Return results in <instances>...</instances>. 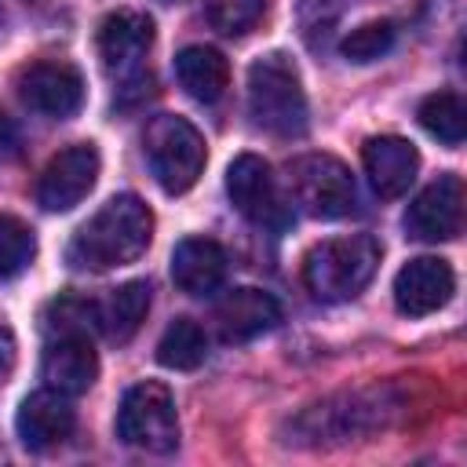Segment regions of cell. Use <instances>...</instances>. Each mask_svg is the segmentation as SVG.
Segmentation results:
<instances>
[{
    "label": "cell",
    "mask_w": 467,
    "mask_h": 467,
    "mask_svg": "<svg viewBox=\"0 0 467 467\" xmlns=\"http://www.w3.org/2000/svg\"><path fill=\"white\" fill-rule=\"evenodd\" d=\"M36 255V237L33 230L18 219V215H7L0 212V281H11L18 277Z\"/></svg>",
    "instance_id": "cb8c5ba5"
},
{
    "label": "cell",
    "mask_w": 467,
    "mask_h": 467,
    "mask_svg": "<svg viewBox=\"0 0 467 467\" xmlns=\"http://www.w3.org/2000/svg\"><path fill=\"white\" fill-rule=\"evenodd\" d=\"M248 113L277 139H296L306 131V91L288 55L274 51L248 66Z\"/></svg>",
    "instance_id": "3957f363"
},
{
    "label": "cell",
    "mask_w": 467,
    "mask_h": 467,
    "mask_svg": "<svg viewBox=\"0 0 467 467\" xmlns=\"http://www.w3.org/2000/svg\"><path fill=\"white\" fill-rule=\"evenodd\" d=\"M208 358V336L193 317H175L157 339V361L175 372H193Z\"/></svg>",
    "instance_id": "ffe728a7"
},
{
    "label": "cell",
    "mask_w": 467,
    "mask_h": 467,
    "mask_svg": "<svg viewBox=\"0 0 467 467\" xmlns=\"http://www.w3.org/2000/svg\"><path fill=\"white\" fill-rule=\"evenodd\" d=\"M175 77L197 102H219L230 88V62L208 44H190L175 55Z\"/></svg>",
    "instance_id": "d6986e66"
},
{
    "label": "cell",
    "mask_w": 467,
    "mask_h": 467,
    "mask_svg": "<svg viewBox=\"0 0 467 467\" xmlns=\"http://www.w3.org/2000/svg\"><path fill=\"white\" fill-rule=\"evenodd\" d=\"M343 15V0H299V26L310 44H321Z\"/></svg>",
    "instance_id": "4316f807"
},
{
    "label": "cell",
    "mask_w": 467,
    "mask_h": 467,
    "mask_svg": "<svg viewBox=\"0 0 467 467\" xmlns=\"http://www.w3.org/2000/svg\"><path fill=\"white\" fill-rule=\"evenodd\" d=\"M73 427H77V412L69 405V394H58L51 387L29 394L15 416V431H18L22 445L33 452H44V449L66 441L73 434Z\"/></svg>",
    "instance_id": "5bb4252c"
},
{
    "label": "cell",
    "mask_w": 467,
    "mask_h": 467,
    "mask_svg": "<svg viewBox=\"0 0 467 467\" xmlns=\"http://www.w3.org/2000/svg\"><path fill=\"white\" fill-rule=\"evenodd\" d=\"M288 193L314 219H343L358 204L350 168L332 153H303L288 164Z\"/></svg>",
    "instance_id": "8992f818"
},
{
    "label": "cell",
    "mask_w": 467,
    "mask_h": 467,
    "mask_svg": "<svg viewBox=\"0 0 467 467\" xmlns=\"http://www.w3.org/2000/svg\"><path fill=\"white\" fill-rule=\"evenodd\" d=\"M361 164H365L368 186L379 197L394 201V197H401L412 186V179L420 171V153L401 135H372L361 146Z\"/></svg>",
    "instance_id": "9a60e30c"
},
{
    "label": "cell",
    "mask_w": 467,
    "mask_h": 467,
    "mask_svg": "<svg viewBox=\"0 0 467 467\" xmlns=\"http://www.w3.org/2000/svg\"><path fill=\"white\" fill-rule=\"evenodd\" d=\"M456 292V274L438 255H416L394 274V306L405 317H427L441 310Z\"/></svg>",
    "instance_id": "7c38bea8"
},
{
    "label": "cell",
    "mask_w": 467,
    "mask_h": 467,
    "mask_svg": "<svg viewBox=\"0 0 467 467\" xmlns=\"http://www.w3.org/2000/svg\"><path fill=\"white\" fill-rule=\"evenodd\" d=\"M171 281L186 296H215L226 281V252L212 237H182L171 252Z\"/></svg>",
    "instance_id": "ac0fdd59"
},
{
    "label": "cell",
    "mask_w": 467,
    "mask_h": 467,
    "mask_svg": "<svg viewBox=\"0 0 467 467\" xmlns=\"http://www.w3.org/2000/svg\"><path fill=\"white\" fill-rule=\"evenodd\" d=\"M150 310V285L146 281H124L120 288L109 292V299L99 306L102 314V328L113 339H131L139 332V325L146 321Z\"/></svg>",
    "instance_id": "44dd1931"
},
{
    "label": "cell",
    "mask_w": 467,
    "mask_h": 467,
    "mask_svg": "<svg viewBox=\"0 0 467 467\" xmlns=\"http://www.w3.org/2000/svg\"><path fill=\"white\" fill-rule=\"evenodd\" d=\"M164 4H175V0H164Z\"/></svg>",
    "instance_id": "f1b7e54d"
},
{
    "label": "cell",
    "mask_w": 467,
    "mask_h": 467,
    "mask_svg": "<svg viewBox=\"0 0 467 467\" xmlns=\"http://www.w3.org/2000/svg\"><path fill=\"white\" fill-rule=\"evenodd\" d=\"M463 226V182L460 175H438L431 186H423L409 212L405 230L416 241H452Z\"/></svg>",
    "instance_id": "8fae6325"
},
{
    "label": "cell",
    "mask_w": 467,
    "mask_h": 467,
    "mask_svg": "<svg viewBox=\"0 0 467 467\" xmlns=\"http://www.w3.org/2000/svg\"><path fill=\"white\" fill-rule=\"evenodd\" d=\"M416 117H420L423 131L434 135L445 146H460L463 135H467V106H463V99L456 91H434V95H427L420 102Z\"/></svg>",
    "instance_id": "7402d4cb"
},
{
    "label": "cell",
    "mask_w": 467,
    "mask_h": 467,
    "mask_svg": "<svg viewBox=\"0 0 467 467\" xmlns=\"http://www.w3.org/2000/svg\"><path fill=\"white\" fill-rule=\"evenodd\" d=\"M398 401L390 398L387 387H365V390H343L336 398H325L317 405H306L296 420H288L285 441L292 445H347L358 441L394 416Z\"/></svg>",
    "instance_id": "7a4b0ae2"
},
{
    "label": "cell",
    "mask_w": 467,
    "mask_h": 467,
    "mask_svg": "<svg viewBox=\"0 0 467 467\" xmlns=\"http://www.w3.org/2000/svg\"><path fill=\"white\" fill-rule=\"evenodd\" d=\"M99 328H102V314H99V303H91V299L58 296L44 310V332H47V339L51 336H88L91 339Z\"/></svg>",
    "instance_id": "603a6c76"
},
{
    "label": "cell",
    "mask_w": 467,
    "mask_h": 467,
    "mask_svg": "<svg viewBox=\"0 0 467 467\" xmlns=\"http://www.w3.org/2000/svg\"><path fill=\"white\" fill-rule=\"evenodd\" d=\"M379 266V244L368 234L328 237L303 255V285L321 303L354 299Z\"/></svg>",
    "instance_id": "277c9868"
},
{
    "label": "cell",
    "mask_w": 467,
    "mask_h": 467,
    "mask_svg": "<svg viewBox=\"0 0 467 467\" xmlns=\"http://www.w3.org/2000/svg\"><path fill=\"white\" fill-rule=\"evenodd\" d=\"M117 438L131 449L146 452H168L179 441V416L175 398L164 383L142 379L124 390L117 409Z\"/></svg>",
    "instance_id": "52a82bcc"
},
{
    "label": "cell",
    "mask_w": 467,
    "mask_h": 467,
    "mask_svg": "<svg viewBox=\"0 0 467 467\" xmlns=\"http://www.w3.org/2000/svg\"><path fill=\"white\" fill-rule=\"evenodd\" d=\"M11 368H15V336H11V328L0 321V383L11 376Z\"/></svg>",
    "instance_id": "83f0119b"
},
{
    "label": "cell",
    "mask_w": 467,
    "mask_h": 467,
    "mask_svg": "<svg viewBox=\"0 0 467 467\" xmlns=\"http://www.w3.org/2000/svg\"><path fill=\"white\" fill-rule=\"evenodd\" d=\"M142 150L164 193H186L201 179L204 161H208L201 131L186 117H175V113H161L146 124Z\"/></svg>",
    "instance_id": "5b68a950"
},
{
    "label": "cell",
    "mask_w": 467,
    "mask_h": 467,
    "mask_svg": "<svg viewBox=\"0 0 467 467\" xmlns=\"http://www.w3.org/2000/svg\"><path fill=\"white\" fill-rule=\"evenodd\" d=\"M226 193H230L234 208L259 226H285L288 223V208L277 193L270 164L255 153L234 157V164L226 168Z\"/></svg>",
    "instance_id": "30bf717a"
},
{
    "label": "cell",
    "mask_w": 467,
    "mask_h": 467,
    "mask_svg": "<svg viewBox=\"0 0 467 467\" xmlns=\"http://www.w3.org/2000/svg\"><path fill=\"white\" fill-rule=\"evenodd\" d=\"M150 44H153V18L142 11L120 7V11L106 15L99 26V58L117 77L139 73Z\"/></svg>",
    "instance_id": "4fadbf2b"
},
{
    "label": "cell",
    "mask_w": 467,
    "mask_h": 467,
    "mask_svg": "<svg viewBox=\"0 0 467 467\" xmlns=\"http://www.w3.org/2000/svg\"><path fill=\"white\" fill-rule=\"evenodd\" d=\"M398 40V26L379 18V22H365L358 29H350V36L343 40V55L350 62H376L383 58Z\"/></svg>",
    "instance_id": "484cf974"
},
{
    "label": "cell",
    "mask_w": 467,
    "mask_h": 467,
    "mask_svg": "<svg viewBox=\"0 0 467 467\" xmlns=\"http://www.w3.org/2000/svg\"><path fill=\"white\" fill-rule=\"evenodd\" d=\"M99 168H102V161H99V150L91 142H73V146L58 150L47 161V168L40 171V182H36L40 208H47V212L77 208L91 193V186L99 179Z\"/></svg>",
    "instance_id": "ba28073f"
},
{
    "label": "cell",
    "mask_w": 467,
    "mask_h": 467,
    "mask_svg": "<svg viewBox=\"0 0 467 467\" xmlns=\"http://www.w3.org/2000/svg\"><path fill=\"white\" fill-rule=\"evenodd\" d=\"M153 241V212L135 193L109 197L69 241V263L80 270H113L135 263Z\"/></svg>",
    "instance_id": "6da1fadb"
},
{
    "label": "cell",
    "mask_w": 467,
    "mask_h": 467,
    "mask_svg": "<svg viewBox=\"0 0 467 467\" xmlns=\"http://www.w3.org/2000/svg\"><path fill=\"white\" fill-rule=\"evenodd\" d=\"M18 95L44 117H73L84 106V77L69 62L40 58L18 73Z\"/></svg>",
    "instance_id": "9c48e42d"
},
{
    "label": "cell",
    "mask_w": 467,
    "mask_h": 467,
    "mask_svg": "<svg viewBox=\"0 0 467 467\" xmlns=\"http://www.w3.org/2000/svg\"><path fill=\"white\" fill-rule=\"evenodd\" d=\"M263 11L266 0H204V15L223 36H244L248 29H255Z\"/></svg>",
    "instance_id": "d4e9b609"
},
{
    "label": "cell",
    "mask_w": 467,
    "mask_h": 467,
    "mask_svg": "<svg viewBox=\"0 0 467 467\" xmlns=\"http://www.w3.org/2000/svg\"><path fill=\"white\" fill-rule=\"evenodd\" d=\"M40 376L58 394H84L99 376V354L88 336H51L40 358Z\"/></svg>",
    "instance_id": "e0dca14e"
},
{
    "label": "cell",
    "mask_w": 467,
    "mask_h": 467,
    "mask_svg": "<svg viewBox=\"0 0 467 467\" xmlns=\"http://www.w3.org/2000/svg\"><path fill=\"white\" fill-rule=\"evenodd\" d=\"M281 321V303L263 292V288H230L219 303H215V325H219V336L230 339V343H244V339H255L270 328H277Z\"/></svg>",
    "instance_id": "2e32d148"
}]
</instances>
